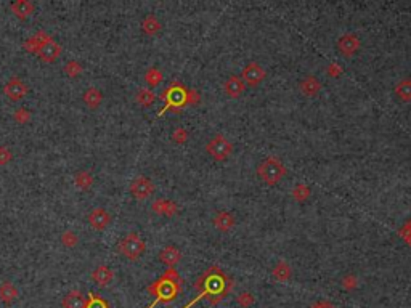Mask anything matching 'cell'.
Instances as JSON below:
<instances>
[{"label":"cell","mask_w":411,"mask_h":308,"mask_svg":"<svg viewBox=\"0 0 411 308\" xmlns=\"http://www.w3.org/2000/svg\"><path fill=\"white\" fill-rule=\"evenodd\" d=\"M135 100L140 106L148 108L154 103V100H156V95H154V92L150 89H140L135 95Z\"/></svg>","instance_id":"28"},{"label":"cell","mask_w":411,"mask_h":308,"mask_svg":"<svg viewBox=\"0 0 411 308\" xmlns=\"http://www.w3.org/2000/svg\"><path fill=\"white\" fill-rule=\"evenodd\" d=\"M61 243L66 247H74L77 243H79V238H77L72 231H64V233L61 235Z\"/></svg>","instance_id":"33"},{"label":"cell","mask_w":411,"mask_h":308,"mask_svg":"<svg viewBox=\"0 0 411 308\" xmlns=\"http://www.w3.org/2000/svg\"><path fill=\"white\" fill-rule=\"evenodd\" d=\"M265 77H267V71L255 61H251L241 72V79H243L244 84H246V87L260 85Z\"/></svg>","instance_id":"8"},{"label":"cell","mask_w":411,"mask_h":308,"mask_svg":"<svg viewBox=\"0 0 411 308\" xmlns=\"http://www.w3.org/2000/svg\"><path fill=\"white\" fill-rule=\"evenodd\" d=\"M328 74H331L332 77H337V75L342 74V68H339L336 63H331L329 68H328Z\"/></svg>","instance_id":"39"},{"label":"cell","mask_w":411,"mask_h":308,"mask_svg":"<svg viewBox=\"0 0 411 308\" xmlns=\"http://www.w3.org/2000/svg\"><path fill=\"white\" fill-rule=\"evenodd\" d=\"M63 308H85V297L81 291H71L64 295Z\"/></svg>","instance_id":"19"},{"label":"cell","mask_w":411,"mask_h":308,"mask_svg":"<svg viewBox=\"0 0 411 308\" xmlns=\"http://www.w3.org/2000/svg\"><path fill=\"white\" fill-rule=\"evenodd\" d=\"M286 175V167L284 164L278 158H267L257 166V177L269 186L278 185L283 177Z\"/></svg>","instance_id":"3"},{"label":"cell","mask_w":411,"mask_h":308,"mask_svg":"<svg viewBox=\"0 0 411 308\" xmlns=\"http://www.w3.org/2000/svg\"><path fill=\"white\" fill-rule=\"evenodd\" d=\"M148 291L154 295V302L150 305V308H154L158 303H169L172 302L180 292V278L175 270H169L162 278L154 281Z\"/></svg>","instance_id":"2"},{"label":"cell","mask_w":411,"mask_h":308,"mask_svg":"<svg viewBox=\"0 0 411 308\" xmlns=\"http://www.w3.org/2000/svg\"><path fill=\"white\" fill-rule=\"evenodd\" d=\"M153 211L159 215H167L172 217L177 212V204L167 199H158L153 202Z\"/></svg>","instance_id":"22"},{"label":"cell","mask_w":411,"mask_h":308,"mask_svg":"<svg viewBox=\"0 0 411 308\" xmlns=\"http://www.w3.org/2000/svg\"><path fill=\"white\" fill-rule=\"evenodd\" d=\"M342 286L346 289L352 291V289H355L358 286V279H357V276H355V274H347V276L342 279Z\"/></svg>","instance_id":"34"},{"label":"cell","mask_w":411,"mask_h":308,"mask_svg":"<svg viewBox=\"0 0 411 308\" xmlns=\"http://www.w3.org/2000/svg\"><path fill=\"white\" fill-rule=\"evenodd\" d=\"M360 48H361V40L353 32H346V34H342L337 39V50L342 57L350 58L355 53H358Z\"/></svg>","instance_id":"7"},{"label":"cell","mask_w":411,"mask_h":308,"mask_svg":"<svg viewBox=\"0 0 411 308\" xmlns=\"http://www.w3.org/2000/svg\"><path fill=\"white\" fill-rule=\"evenodd\" d=\"M88 223H90L95 229H105L109 222H111V215L108 214V211L102 207H96L93 211L88 214Z\"/></svg>","instance_id":"15"},{"label":"cell","mask_w":411,"mask_h":308,"mask_svg":"<svg viewBox=\"0 0 411 308\" xmlns=\"http://www.w3.org/2000/svg\"><path fill=\"white\" fill-rule=\"evenodd\" d=\"M18 297V289L13 283L5 281L2 286H0V300L4 303H12Z\"/></svg>","instance_id":"25"},{"label":"cell","mask_w":411,"mask_h":308,"mask_svg":"<svg viewBox=\"0 0 411 308\" xmlns=\"http://www.w3.org/2000/svg\"><path fill=\"white\" fill-rule=\"evenodd\" d=\"M60 53H61V47L53 39H49L47 42H43L40 45V48H39V52H37V55L45 63L55 61L60 57Z\"/></svg>","instance_id":"13"},{"label":"cell","mask_w":411,"mask_h":308,"mask_svg":"<svg viewBox=\"0 0 411 308\" xmlns=\"http://www.w3.org/2000/svg\"><path fill=\"white\" fill-rule=\"evenodd\" d=\"M244 90H246V84H244L243 79H241V77H238V75H230L228 79L224 82V92L230 98H233V100L239 98L244 93Z\"/></svg>","instance_id":"11"},{"label":"cell","mask_w":411,"mask_h":308,"mask_svg":"<svg viewBox=\"0 0 411 308\" xmlns=\"http://www.w3.org/2000/svg\"><path fill=\"white\" fill-rule=\"evenodd\" d=\"M117 249H119L120 254L127 257L129 260H137L143 255L147 246H145V241H143L137 233H130L119 241Z\"/></svg>","instance_id":"5"},{"label":"cell","mask_w":411,"mask_h":308,"mask_svg":"<svg viewBox=\"0 0 411 308\" xmlns=\"http://www.w3.org/2000/svg\"><path fill=\"white\" fill-rule=\"evenodd\" d=\"M85 308H109V303L102 295L90 292L85 299Z\"/></svg>","instance_id":"29"},{"label":"cell","mask_w":411,"mask_h":308,"mask_svg":"<svg viewBox=\"0 0 411 308\" xmlns=\"http://www.w3.org/2000/svg\"><path fill=\"white\" fill-rule=\"evenodd\" d=\"M186 138H188V132H186L185 129H182V127L175 129V132L172 134V140H174L175 143H185Z\"/></svg>","instance_id":"35"},{"label":"cell","mask_w":411,"mask_h":308,"mask_svg":"<svg viewBox=\"0 0 411 308\" xmlns=\"http://www.w3.org/2000/svg\"><path fill=\"white\" fill-rule=\"evenodd\" d=\"M74 180H76V186H77V188H81V190H88L92 186V183H93V177L85 170L77 172Z\"/></svg>","instance_id":"30"},{"label":"cell","mask_w":411,"mask_h":308,"mask_svg":"<svg viewBox=\"0 0 411 308\" xmlns=\"http://www.w3.org/2000/svg\"><path fill=\"white\" fill-rule=\"evenodd\" d=\"M10 10H12L18 18L25 19L34 13V4L29 2V0H16V2L10 5Z\"/></svg>","instance_id":"17"},{"label":"cell","mask_w":411,"mask_h":308,"mask_svg":"<svg viewBox=\"0 0 411 308\" xmlns=\"http://www.w3.org/2000/svg\"><path fill=\"white\" fill-rule=\"evenodd\" d=\"M225 281H227V278L217 268H210L201 279H198L196 289L199 291V295L188 305H185L183 308H190L191 305H195L201 299H209L210 303H217L222 297L228 292L230 286H231V284H227Z\"/></svg>","instance_id":"1"},{"label":"cell","mask_w":411,"mask_h":308,"mask_svg":"<svg viewBox=\"0 0 411 308\" xmlns=\"http://www.w3.org/2000/svg\"><path fill=\"white\" fill-rule=\"evenodd\" d=\"M130 193L135 199H140V201L148 199L154 193V185L148 177H137L130 183Z\"/></svg>","instance_id":"9"},{"label":"cell","mask_w":411,"mask_h":308,"mask_svg":"<svg viewBox=\"0 0 411 308\" xmlns=\"http://www.w3.org/2000/svg\"><path fill=\"white\" fill-rule=\"evenodd\" d=\"M236 300H238V303H239L241 306L246 308V306H249V305L254 302V297H252V294H249V292H243V294L238 295V299H236Z\"/></svg>","instance_id":"38"},{"label":"cell","mask_w":411,"mask_h":308,"mask_svg":"<svg viewBox=\"0 0 411 308\" xmlns=\"http://www.w3.org/2000/svg\"><path fill=\"white\" fill-rule=\"evenodd\" d=\"M82 64L77 61H69L68 64L64 66V74H68L69 77H77L82 74Z\"/></svg>","instance_id":"32"},{"label":"cell","mask_w":411,"mask_h":308,"mask_svg":"<svg viewBox=\"0 0 411 308\" xmlns=\"http://www.w3.org/2000/svg\"><path fill=\"white\" fill-rule=\"evenodd\" d=\"M394 93L400 101H405V103L411 101V79L409 77H405V79L397 82V85L394 87Z\"/></svg>","instance_id":"18"},{"label":"cell","mask_w":411,"mask_h":308,"mask_svg":"<svg viewBox=\"0 0 411 308\" xmlns=\"http://www.w3.org/2000/svg\"><path fill=\"white\" fill-rule=\"evenodd\" d=\"M49 39H52V37L42 31V32H39V34H36V36H32L31 39H28V40L23 43V48L28 50V52H31V53H37L42 43H43V42H47Z\"/></svg>","instance_id":"21"},{"label":"cell","mask_w":411,"mask_h":308,"mask_svg":"<svg viewBox=\"0 0 411 308\" xmlns=\"http://www.w3.org/2000/svg\"><path fill=\"white\" fill-rule=\"evenodd\" d=\"M92 278H93V281H95L98 286H102V288H105V286H108L111 281H113V271H111V268L106 267V265H100V267L92 273Z\"/></svg>","instance_id":"20"},{"label":"cell","mask_w":411,"mask_h":308,"mask_svg":"<svg viewBox=\"0 0 411 308\" xmlns=\"http://www.w3.org/2000/svg\"><path fill=\"white\" fill-rule=\"evenodd\" d=\"M15 119L18 120L19 124H25V122H28V120L31 119V113H29V111H26L25 108L16 109V111H15Z\"/></svg>","instance_id":"36"},{"label":"cell","mask_w":411,"mask_h":308,"mask_svg":"<svg viewBox=\"0 0 411 308\" xmlns=\"http://www.w3.org/2000/svg\"><path fill=\"white\" fill-rule=\"evenodd\" d=\"M206 152L214 161L224 162V161H227L231 156V154H233V145H231V141L225 135L217 134V135H214L212 138L207 141Z\"/></svg>","instance_id":"4"},{"label":"cell","mask_w":411,"mask_h":308,"mask_svg":"<svg viewBox=\"0 0 411 308\" xmlns=\"http://www.w3.org/2000/svg\"><path fill=\"white\" fill-rule=\"evenodd\" d=\"M4 92L5 95L10 98V100H13V101H18L21 100L23 96H26L28 93V85L23 82V81H19L18 77H12L4 87Z\"/></svg>","instance_id":"10"},{"label":"cell","mask_w":411,"mask_h":308,"mask_svg":"<svg viewBox=\"0 0 411 308\" xmlns=\"http://www.w3.org/2000/svg\"><path fill=\"white\" fill-rule=\"evenodd\" d=\"M145 81L148 85L151 87H158L161 82H162V72L158 69V68H150L147 72H145Z\"/></svg>","instance_id":"31"},{"label":"cell","mask_w":411,"mask_h":308,"mask_svg":"<svg viewBox=\"0 0 411 308\" xmlns=\"http://www.w3.org/2000/svg\"><path fill=\"white\" fill-rule=\"evenodd\" d=\"M12 156H13V154L8 148L0 146V166H5V164H8L10 161H12Z\"/></svg>","instance_id":"37"},{"label":"cell","mask_w":411,"mask_h":308,"mask_svg":"<svg viewBox=\"0 0 411 308\" xmlns=\"http://www.w3.org/2000/svg\"><path fill=\"white\" fill-rule=\"evenodd\" d=\"M273 278L275 279H278L281 283H286V281H289L291 276H293V268L289 263H286V262H278L275 265L273 268Z\"/></svg>","instance_id":"24"},{"label":"cell","mask_w":411,"mask_h":308,"mask_svg":"<svg viewBox=\"0 0 411 308\" xmlns=\"http://www.w3.org/2000/svg\"><path fill=\"white\" fill-rule=\"evenodd\" d=\"M400 235H402V238L406 241V243L411 246V228H408V226H403L402 229H400Z\"/></svg>","instance_id":"40"},{"label":"cell","mask_w":411,"mask_h":308,"mask_svg":"<svg viewBox=\"0 0 411 308\" xmlns=\"http://www.w3.org/2000/svg\"><path fill=\"white\" fill-rule=\"evenodd\" d=\"M297 87H299V92L308 98H313L321 92V82L315 75H305L304 79L299 82Z\"/></svg>","instance_id":"12"},{"label":"cell","mask_w":411,"mask_h":308,"mask_svg":"<svg viewBox=\"0 0 411 308\" xmlns=\"http://www.w3.org/2000/svg\"><path fill=\"white\" fill-rule=\"evenodd\" d=\"M188 93H190V90L185 89V87H182L180 84H172L167 90H165L162 93V98L165 100V108L162 109V111H159V116L164 113V111H167V109H171L172 106L174 108H180L183 105L188 103Z\"/></svg>","instance_id":"6"},{"label":"cell","mask_w":411,"mask_h":308,"mask_svg":"<svg viewBox=\"0 0 411 308\" xmlns=\"http://www.w3.org/2000/svg\"><path fill=\"white\" fill-rule=\"evenodd\" d=\"M212 223L219 231H222V233H228V231L233 229V226H235L236 220H235V215H233L231 212L219 211L212 218Z\"/></svg>","instance_id":"14"},{"label":"cell","mask_w":411,"mask_h":308,"mask_svg":"<svg viewBox=\"0 0 411 308\" xmlns=\"http://www.w3.org/2000/svg\"><path fill=\"white\" fill-rule=\"evenodd\" d=\"M310 308H336L334 305H332L331 302H326V300H321V302H317L313 303Z\"/></svg>","instance_id":"41"},{"label":"cell","mask_w":411,"mask_h":308,"mask_svg":"<svg viewBox=\"0 0 411 308\" xmlns=\"http://www.w3.org/2000/svg\"><path fill=\"white\" fill-rule=\"evenodd\" d=\"M141 29L148 36H156L158 32L162 29V24L154 15H148V16H145V19L141 21Z\"/></svg>","instance_id":"23"},{"label":"cell","mask_w":411,"mask_h":308,"mask_svg":"<svg viewBox=\"0 0 411 308\" xmlns=\"http://www.w3.org/2000/svg\"><path fill=\"white\" fill-rule=\"evenodd\" d=\"M159 260L162 263H165V265L174 267V265H177V263L182 260V252L177 249L175 246H165L159 252Z\"/></svg>","instance_id":"16"},{"label":"cell","mask_w":411,"mask_h":308,"mask_svg":"<svg viewBox=\"0 0 411 308\" xmlns=\"http://www.w3.org/2000/svg\"><path fill=\"white\" fill-rule=\"evenodd\" d=\"M310 194H312V190H310V186H307L305 183H297L293 191H291V196L296 202H305Z\"/></svg>","instance_id":"27"},{"label":"cell","mask_w":411,"mask_h":308,"mask_svg":"<svg viewBox=\"0 0 411 308\" xmlns=\"http://www.w3.org/2000/svg\"><path fill=\"white\" fill-rule=\"evenodd\" d=\"M102 100H103V96H102V93H100L98 89H95V87L87 89L85 93H84V103L90 109H96L100 106V103H102Z\"/></svg>","instance_id":"26"}]
</instances>
